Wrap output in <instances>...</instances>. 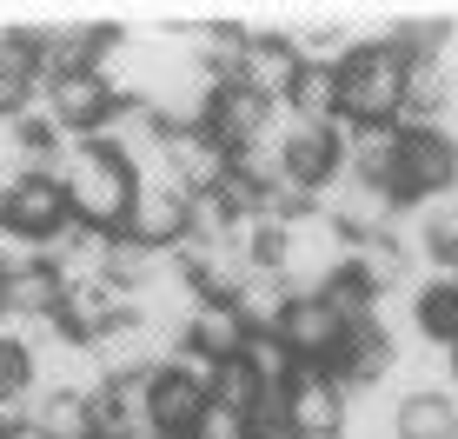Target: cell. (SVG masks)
I'll use <instances>...</instances> for the list:
<instances>
[{"instance_id": "7a4b0ae2", "label": "cell", "mask_w": 458, "mask_h": 439, "mask_svg": "<svg viewBox=\"0 0 458 439\" xmlns=\"http://www.w3.org/2000/svg\"><path fill=\"white\" fill-rule=\"evenodd\" d=\"M60 186H67V213L93 233H120L126 207H133V174H126V160L106 153L100 140H81V147H73Z\"/></svg>"}, {"instance_id": "277c9868", "label": "cell", "mask_w": 458, "mask_h": 439, "mask_svg": "<svg viewBox=\"0 0 458 439\" xmlns=\"http://www.w3.org/2000/svg\"><path fill=\"white\" fill-rule=\"evenodd\" d=\"M114 87H106V73H60V81H47L40 107L34 114H21L27 127H47V133H73V140H93L114 120Z\"/></svg>"}, {"instance_id": "7402d4cb", "label": "cell", "mask_w": 458, "mask_h": 439, "mask_svg": "<svg viewBox=\"0 0 458 439\" xmlns=\"http://www.w3.org/2000/svg\"><path fill=\"white\" fill-rule=\"evenodd\" d=\"M286 114L299 127H333L339 120V73L333 67H306L293 81V93H286Z\"/></svg>"}, {"instance_id": "30bf717a", "label": "cell", "mask_w": 458, "mask_h": 439, "mask_svg": "<svg viewBox=\"0 0 458 439\" xmlns=\"http://www.w3.org/2000/svg\"><path fill=\"white\" fill-rule=\"evenodd\" d=\"M345 233L333 227V220H319V213H306V220H293L286 227V260H279V280H286L293 293H319L326 280L345 266Z\"/></svg>"}, {"instance_id": "2e32d148", "label": "cell", "mask_w": 458, "mask_h": 439, "mask_svg": "<svg viewBox=\"0 0 458 439\" xmlns=\"http://www.w3.org/2000/svg\"><path fill=\"white\" fill-rule=\"evenodd\" d=\"M207 386L186 380L180 366H160L153 373V433L160 439H193V426L207 419Z\"/></svg>"}, {"instance_id": "d4e9b609", "label": "cell", "mask_w": 458, "mask_h": 439, "mask_svg": "<svg viewBox=\"0 0 458 439\" xmlns=\"http://www.w3.org/2000/svg\"><path fill=\"white\" fill-rule=\"evenodd\" d=\"M240 359H246L252 373H259V386H266V393H279V386H293V373H299V359H293L286 347H279L273 333H252Z\"/></svg>"}, {"instance_id": "8992f818", "label": "cell", "mask_w": 458, "mask_h": 439, "mask_svg": "<svg viewBox=\"0 0 458 439\" xmlns=\"http://www.w3.org/2000/svg\"><path fill=\"white\" fill-rule=\"evenodd\" d=\"M67 186L47 180V174H13L0 186V233L7 240H27V246H47L60 227H67Z\"/></svg>"}, {"instance_id": "cb8c5ba5", "label": "cell", "mask_w": 458, "mask_h": 439, "mask_svg": "<svg viewBox=\"0 0 458 439\" xmlns=\"http://www.w3.org/2000/svg\"><path fill=\"white\" fill-rule=\"evenodd\" d=\"M319 300L333 306V320H339V326H366V320H372V306H378V293L352 273V266H339V273L319 287Z\"/></svg>"}, {"instance_id": "f1b7e54d", "label": "cell", "mask_w": 458, "mask_h": 439, "mask_svg": "<svg viewBox=\"0 0 458 439\" xmlns=\"http://www.w3.org/2000/svg\"><path fill=\"white\" fill-rule=\"evenodd\" d=\"M445 359H452V393H458V347H452V353H445Z\"/></svg>"}, {"instance_id": "9c48e42d", "label": "cell", "mask_w": 458, "mask_h": 439, "mask_svg": "<svg viewBox=\"0 0 458 439\" xmlns=\"http://www.w3.org/2000/svg\"><path fill=\"white\" fill-rule=\"evenodd\" d=\"M186 227H193V194L173 180H133V207H126L120 233L140 246H153V254H173V246L186 240Z\"/></svg>"}, {"instance_id": "6da1fadb", "label": "cell", "mask_w": 458, "mask_h": 439, "mask_svg": "<svg viewBox=\"0 0 458 439\" xmlns=\"http://www.w3.org/2000/svg\"><path fill=\"white\" fill-rule=\"evenodd\" d=\"M339 120L345 127H399L405 114V54L386 40H359L339 60Z\"/></svg>"}, {"instance_id": "4fadbf2b", "label": "cell", "mask_w": 458, "mask_h": 439, "mask_svg": "<svg viewBox=\"0 0 458 439\" xmlns=\"http://www.w3.org/2000/svg\"><path fill=\"white\" fill-rule=\"evenodd\" d=\"M166 174L193 200H207V194H219V180L233 174V147H219L213 127H180V133H166Z\"/></svg>"}, {"instance_id": "9a60e30c", "label": "cell", "mask_w": 458, "mask_h": 439, "mask_svg": "<svg viewBox=\"0 0 458 439\" xmlns=\"http://www.w3.org/2000/svg\"><path fill=\"white\" fill-rule=\"evenodd\" d=\"M279 347H286L299 366H326V359L339 353V340H345V326L333 320V306L319 300V293H299V300L286 306V320H279Z\"/></svg>"}, {"instance_id": "52a82bcc", "label": "cell", "mask_w": 458, "mask_h": 439, "mask_svg": "<svg viewBox=\"0 0 458 439\" xmlns=\"http://www.w3.org/2000/svg\"><path fill=\"white\" fill-rule=\"evenodd\" d=\"M299 73H306V60H299L286 21H246V54H240V73H233V81L252 87L259 100L286 107V93H293Z\"/></svg>"}, {"instance_id": "5b68a950", "label": "cell", "mask_w": 458, "mask_h": 439, "mask_svg": "<svg viewBox=\"0 0 458 439\" xmlns=\"http://www.w3.org/2000/svg\"><path fill=\"white\" fill-rule=\"evenodd\" d=\"M279 400H286L279 406V426H286L293 439H339L345 413H352V393H345L326 366H299Z\"/></svg>"}, {"instance_id": "8fae6325", "label": "cell", "mask_w": 458, "mask_h": 439, "mask_svg": "<svg viewBox=\"0 0 458 439\" xmlns=\"http://www.w3.org/2000/svg\"><path fill=\"white\" fill-rule=\"evenodd\" d=\"M279 167H286V180H299L306 194L333 186L345 174V120H333V127H299V120H286V133H279Z\"/></svg>"}, {"instance_id": "4dcf8cb0", "label": "cell", "mask_w": 458, "mask_h": 439, "mask_svg": "<svg viewBox=\"0 0 458 439\" xmlns=\"http://www.w3.org/2000/svg\"><path fill=\"white\" fill-rule=\"evenodd\" d=\"M0 313H7V306H0Z\"/></svg>"}, {"instance_id": "3957f363", "label": "cell", "mask_w": 458, "mask_h": 439, "mask_svg": "<svg viewBox=\"0 0 458 439\" xmlns=\"http://www.w3.org/2000/svg\"><path fill=\"white\" fill-rule=\"evenodd\" d=\"M386 194L399 200V213L458 194V140L438 127H399V167H392Z\"/></svg>"}, {"instance_id": "ba28073f", "label": "cell", "mask_w": 458, "mask_h": 439, "mask_svg": "<svg viewBox=\"0 0 458 439\" xmlns=\"http://www.w3.org/2000/svg\"><path fill=\"white\" fill-rule=\"evenodd\" d=\"M286 107H273V100H259L252 87L240 81H219L213 87V107H207V127L219 147H233V153H246V147H266V140H279L286 133Z\"/></svg>"}, {"instance_id": "44dd1931", "label": "cell", "mask_w": 458, "mask_h": 439, "mask_svg": "<svg viewBox=\"0 0 458 439\" xmlns=\"http://www.w3.org/2000/svg\"><path fill=\"white\" fill-rule=\"evenodd\" d=\"M293 300H299V293L279 273H246L240 293H233V313L246 320V333H279V320H286Z\"/></svg>"}, {"instance_id": "603a6c76", "label": "cell", "mask_w": 458, "mask_h": 439, "mask_svg": "<svg viewBox=\"0 0 458 439\" xmlns=\"http://www.w3.org/2000/svg\"><path fill=\"white\" fill-rule=\"evenodd\" d=\"M207 400L219 406V413H240L246 426H252V419H259V406H266V386H259V373H252L246 359H219V373H213Z\"/></svg>"}, {"instance_id": "d6986e66", "label": "cell", "mask_w": 458, "mask_h": 439, "mask_svg": "<svg viewBox=\"0 0 458 439\" xmlns=\"http://www.w3.org/2000/svg\"><path fill=\"white\" fill-rule=\"evenodd\" d=\"M60 273L47 260H27V266H7L0 273V306L7 313H21V320H54L60 313Z\"/></svg>"}, {"instance_id": "ffe728a7", "label": "cell", "mask_w": 458, "mask_h": 439, "mask_svg": "<svg viewBox=\"0 0 458 439\" xmlns=\"http://www.w3.org/2000/svg\"><path fill=\"white\" fill-rule=\"evenodd\" d=\"M399 439H458V393H405L392 406Z\"/></svg>"}, {"instance_id": "e0dca14e", "label": "cell", "mask_w": 458, "mask_h": 439, "mask_svg": "<svg viewBox=\"0 0 458 439\" xmlns=\"http://www.w3.org/2000/svg\"><path fill=\"white\" fill-rule=\"evenodd\" d=\"M412 333L425 347H438V353L458 347V280H445V273H419L412 280Z\"/></svg>"}, {"instance_id": "4316f807", "label": "cell", "mask_w": 458, "mask_h": 439, "mask_svg": "<svg viewBox=\"0 0 458 439\" xmlns=\"http://www.w3.org/2000/svg\"><path fill=\"white\" fill-rule=\"evenodd\" d=\"M193 439H252V426L240 413H219V406H207V419L193 426Z\"/></svg>"}, {"instance_id": "83f0119b", "label": "cell", "mask_w": 458, "mask_h": 439, "mask_svg": "<svg viewBox=\"0 0 458 439\" xmlns=\"http://www.w3.org/2000/svg\"><path fill=\"white\" fill-rule=\"evenodd\" d=\"M0 439H54V433H47L34 413H21V406H13V413H0Z\"/></svg>"}, {"instance_id": "7c38bea8", "label": "cell", "mask_w": 458, "mask_h": 439, "mask_svg": "<svg viewBox=\"0 0 458 439\" xmlns=\"http://www.w3.org/2000/svg\"><path fill=\"white\" fill-rule=\"evenodd\" d=\"M133 320V300H126L120 287H106V280H81V287H67L60 293V313H54V326H60V340H73V347H100L114 326Z\"/></svg>"}, {"instance_id": "f546056e", "label": "cell", "mask_w": 458, "mask_h": 439, "mask_svg": "<svg viewBox=\"0 0 458 439\" xmlns=\"http://www.w3.org/2000/svg\"><path fill=\"white\" fill-rule=\"evenodd\" d=\"M87 439H100V433H87Z\"/></svg>"}, {"instance_id": "484cf974", "label": "cell", "mask_w": 458, "mask_h": 439, "mask_svg": "<svg viewBox=\"0 0 458 439\" xmlns=\"http://www.w3.org/2000/svg\"><path fill=\"white\" fill-rule=\"evenodd\" d=\"M27 393H34V353H21V347L0 340V413H13Z\"/></svg>"}, {"instance_id": "ac0fdd59", "label": "cell", "mask_w": 458, "mask_h": 439, "mask_svg": "<svg viewBox=\"0 0 458 439\" xmlns=\"http://www.w3.org/2000/svg\"><path fill=\"white\" fill-rule=\"evenodd\" d=\"M246 340L252 333H246L240 313H233V300H199L193 320H186V333H180V347H193L199 359H213V366H219V359H240Z\"/></svg>"}, {"instance_id": "5bb4252c", "label": "cell", "mask_w": 458, "mask_h": 439, "mask_svg": "<svg viewBox=\"0 0 458 439\" xmlns=\"http://www.w3.org/2000/svg\"><path fill=\"white\" fill-rule=\"evenodd\" d=\"M392 359H399V340L366 320V326H345V340H339V353L326 359V373H333L345 393H372V386H386Z\"/></svg>"}]
</instances>
